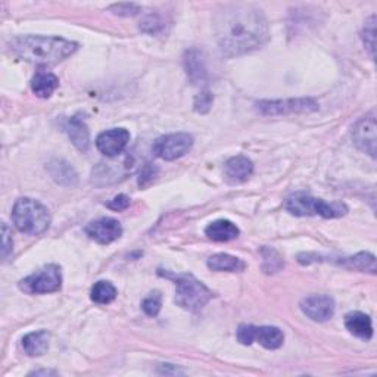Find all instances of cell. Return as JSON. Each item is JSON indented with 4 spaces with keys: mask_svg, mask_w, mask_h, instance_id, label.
<instances>
[{
    "mask_svg": "<svg viewBox=\"0 0 377 377\" xmlns=\"http://www.w3.org/2000/svg\"><path fill=\"white\" fill-rule=\"evenodd\" d=\"M158 174V168L152 164H147L142 171H140V177H139V186L146 187L149 186L151 183L155 180Z\"/></svg>",
    "mask_w": 377,
    "mask_h": 377,
    "instance_id": "31",
    "label": "cell"
},
{
    "mask_svg": "<svg viewBox=\"0 0 377 377\" xmlns=\"http://www.w3.org/2000/svg\"><path fill=\"white\" fill-rule=\"evenodd\" d=\"M353 143L358 149L376 158V113L371 112L369 116L361 118L352 129Z\"/></svg>",
    "mask_w": 377,
    "mask_h": 377,
    "instance_id": "9",
    "label": "cell"
},
{
    "mask_svg": "<svg viewBox=\"0 0 377 377\" xmlns=\"http://www.w3.org/2000/svg\"><path fill=\"white\" fill-rule=\"evenodd\" d=\"M50 176L56 183L62 186H75L77 185V173L74 168L64 161H53L48 165Z\"/></svg>",
    "mask_w": 377,
    "mask_h": 377,
    "instance_id": "22",
    "label": "cell"
},
{
    "mask_svg": "<svg viewBox=\"0 0 377 377\" xmlns=\"http://www.w3.org/2000/svg\"><path fill=\"white\" fill-rule=\"evenodd\" d=\"M159 276L171 279L176 283V302L187 311L198 313L212 300L214 293L192 274H171L159 271Z\"/></svg>",
    "mask_w": 377,
    "mask_h": 377,
    "instance_id": "3",
    "label": "cell"
},
{
    "mask_svg": "<svg viewBox=\"0 0 377 377\" xmlns=\"http://www.w3.org/2000/svg\"><path fill=\"white\" fill-rule=\"evenodd\" d=\"M163 27H164V24H163L161 18H159L158 15H149L143 19L140 30L145 33H149V34H156L163 30Z\"/></svg>",
    "mask_w": 377,
    "mask_h": 377,
    "instance_id": "29",
    "label": "cell"
},
{
    "mask_svg": "<svg viewBox=\"0 0 377 377\" xmlns=\"http://www.w3.org/2000/svg\"><path fill=\"white\" fill-rule=\"evenodd\" d=\"M2 232H3V241H2V257L3 259L12 252V246H14V242H12V232H10V228L3 223L2 226Z\"/></svg>",
    "mask_w": 377,
    "mask_h": 377,
    "instance_id": "32",
    "label": "cell"
},
{
    "mask_svg": "<svg viewBox=\"0 0 377 377\" xmlns=\"http://www.w3.org/2000/svg\"><path fill=\"white\" fill-rule=\"evenodd\" d=\"M49 333L46 330L31 332L22 338V348L30 357H40L49 348Z\"/></svg>",
    "mask_w": 377,
    "mask_h": 377,
    "instance_id": "19",
    "label": "cell"
},
{
    "mask_svg": "<svg viewBox=\"0 0 377 377\" xmlns=\"http://www.w3.org/2000/svg\"><path fill=\"white\" fill-rule=\"evenodd\" d=\"M59 87V78L46 68H39L31 80V90L37 98L48 99L53 95V91Z\"/></svg>",
    "mask_w": 377,
    "mask_h": 377,
    "instance_id": "14",
    "label": "cell"
},
{
    "mask_svg": "<svg viewBox=\"0 0 377 377\" xmlns=\"http://www.w3.org/2000/svg\"><path fill=\"white\" fill-rule=\"evenodd\" d=\"M66 133L70 136L73 145L80 152H87L90 146V131L86 122L78 116L70 118L66 124Z\"/></svg>",
    "mask_w": 377,
    "mask_h": 377,
    "instance_id": "17",
    "label": "cell"
},
{
    "mask_svg": "<svg viewBox=\"0 0 377 377\" xmlns=\"http://www.w3.org/2000/svg\"><path fill=\"white\" fill-rule=\"evenodd\" d=\"M161 305H163V296L159 292H152L142 302L143 311L149 317H156L159 314V311H161Z\"/></svg>",
    "mask_w": 377,
    "mask_h": 377,
    "instance_id": "26",
    "label": "cell"
},
{
    "mask_svg": "<svg viewBox=\"0 0 377 377\" xmlns=\"http://www.w3.org/2000/svg\"><path fill=\"white\" fill-rule=\"evenodd\" d=\"M302 313L313 322H327L335 314V301L329 295H310L301 301Z\"/></svg>",
    "mask_w": 377,
    "mask_h": 377,
    "instance_id": "10",
    "label": "cell"
},
{
    "mask_svg": "<svg viewBox=\"0 0 377 377\" xmlns=\"http://www.w3.org/2000/svg\"><path fill=\"white\" fill-rule=\"evenodd\" d=\"M254 173V164L249 158L243 155H237L228 159L224 165L226 180L230 185H239V183H245Z\"/></svg>",
    "mask_w": 377,
    "mask_h": 377,
    "instance_id": "13",
    "label": "cell"
},
{
    "mask_svg": "<svg viewBox=\"0 0 377 377\" xmlns=\"http://www.w3.org/2000/svg\"><path fill=\"white\" fill-rule=\"evenodd\" d=\"M208 267L212 271H230L241 273L245 270V262L228 254H215L208 259Z\"/></svg>",
    "mask_w": 377,
    "mask_h": 377,
    "instance_id": "21",
    "label": "cell"
},
{
    "mask_svg": "<svg viewBox=\"0 0 377 377\" xmlns=\"http://www.w3.org/2000/svg\"><path fill=\"white\" fill-rule=\"evenodd\" d=\"M107 207L112 211H124L130 207V198L125 195H118L107 203Z\"/></svg>",
    "mask_w": 377,
    "mask_h": 377,
    "instance_id": "33",
    "label": "cell"
},
{
    "mask_svg": "<svg viewBox=\"0 0 377 377\" xmlns=\"http://www.w3.org/2000/svg\"><path fill=\"white\" fill-rule=\"evenodd\" d=\"M237 339L242 345H252L255 342V326L242 324L237 329Z\"/></svg>",
    "mask_w": 377,
    "mask_h": 377,
    "instance_id": "28",
    "label": "cell"
},
{
    "mask_svg": "<svg viewBox=\"0 0 377 377\" xmlns=\"http://www.w3.org/2000/svg\"><path fill=\"white\" fill-rule=\"evenodd\" d=\"M183 62H185V70L193 84H203L207 82V66H205V61L199 50H187Z\"/></svg>",
    "mask_w": 377,
    "mask_h": 377,
    "instance_id": "15",
    "label": "cell"
},
{
    "mask_svg": "<svg viewBox=\"0 0 377 377\" xmlns=\"http://www.w3.org/2000/svg\"><path fill=\"white\" fill-rule=\"evenodd\" d=\"M90 298L96 304H111L113 300L117 298V289L111 282L107 280H100L95 283V286L91 288V295Z\"/></svg>",
    "mask_w": 377,
    "mask_h": 377,
    "instance_id": "24",
    "label": "cell"
},
{
    "mask_svg": "<svg viewBox=\"0 0 377 377\" xmlns=\"http://www.w3.org/2000/svg\"><path fill=\"white\" fill-rule=\"evenodd\" d=\"M12 221L19 232L37 236L48 230L50 214L39 201L21 198L14 205Z\"/></svg>",
    "mask_w": 377,
    "mask_h": 377,
    "instance_id": "4",
    "label": "cell"
},
{
    "mask_svg": "<svg viewBox=\"0 0 377 377\" xmlns=\"http://www.w3.org/2000/svg\"><path fill=\"white\" fill-rule=\"evenodd\" d=\"M239 228L236 224L228 220H217L205 228L207 235L214 242H228L239 236Z\"/></svg>",
    "mask_w": 377,
    "mask_h": 377,
    "instance_id": "18",
    "label": "cell"
},
{
    "mask_svg": "<svg viewBox=\"0 0 377 377\" xmlns=\"http://www.w3.org/2000/svg\"><path fill=\"white\" fill-rule=\"evenodd\" d=\"M193 146V137L189 133H173L159 137L152 146L154 154L165 159V161H174L177 158L185 156Z\"/></svg>",
    "mask_w": 377,
    "mask_h": 377,
    "instance_id": "8",
    "label": "cell"
},
{
    "mask_svg": "<svg viewBox=\"0 0 377 377\" xmlns=\"http://www.w3.org/2000/svg\"><path fill=\"white\" fill-rule=\"evenodd\" d=\"M84 232L95 242L100 245H109L121 237L122 227L117 220L107 219L105 217V219H99L87 224Z\"/></svg>",
    "mask_w": 377,
    "mask_h": 377,
    "instance_id": "11",
    "label": "cell"
},
{
    "mask_svg": "<svg viewBox=\"0 0 377 377\" xmlns=\"http://www.w3.org/2000/svg\"><path fill=\"white\" fill-rule=\"evenodd\" d=\"M9 46L21 59L37 65L59 64L78 48L74 42L48 36H18L9 42Z\"/></svg>",
    "mask_w": 377,
    "mask_h": 377,
    "instance_id": "2",
    "label": "cell"
},
{
    "mask_svg": "<svg viewBox=\"0 0 377 377\" xmlns=\"http://www.w3.org/2000/svg\"><path fill=\"white\" fill-rule=\"evenodd\" d=\"M215 39L226 56H241L261 49L268 42V24L254 5L232 3L214 17Z\"/></svg>",
    "mask_w": 377,
    "mask_h": 377,
    "instance_id": "1",
    "label": "cell"
},
{
    "mask_svg": "<svg viewBox=\"0 0 377 377\" xmlns=\"http://www.w3.org/2000/svg\"><path fill=\"white\" fill-rule=\"evenodd\" d=\"M345 326L349 332L364 340H370L373 338V323L371 318L360 311H353L347 314Z\"/></svg>",
    "mask_w": 377,
    "mask_h": 377,
    "instance_id": "16",
    "label": "cell"
},
{
    "mask_svg": "<svg viewBox=\"0 0 377 377\" xmlns=\"http://www.w3.org/2000/svg\"><path fill=\"white\" fill-rule=\"evenodd\" d=\"M376 17H370L367 21H365L364 31H362V40L365 48L369 49L371 58H374V48H376Z\"/></svg>",
    "mask_w": 377,
    "mask_h": 377,
    "instance_id": "25",
    "label": "cell"
},
{
    "mask_svg": "<svg viewBox=\"0 0 377 377\" xmlns=\"http://www.w3.org/2000/svg\"><path fill=\"white\" fill-rule=\"evenodd\" d=\"M284 208L296 217L320 215L323 219H339V217H344L348 212L345 203L326 202L323 199L313 198L304 192H298L289 196L286 203H284Z\"/></svg>",
    "mask_w": 377,
    "mask_h": 377,
    "instance_id": "5",
    "label": "cell"
},
{
    "mask_svg": "<svg viewBox=\"0 0 377 377\" xmlns=\"http://www.w3.org/2000/svg\"><path fill=\"white\" fill-rule=\"evenodd\" d=\"M339 266H344L351 270L358 271H369L371 274L376 273V257L369 252H360L349 258H340V261H336Z\"/></svg>",
    "mask_w": 377,
    "mask_h": 377,
    "instance_id": "23",
    "label": "cell"
},
{
    "mask_svg": "<svg viewBox=\"0 0 377 377\" xmlns=\"http://www.w3.org/2000/svg\"><path fill=\"white\" fill-rule=\"evenodd\" d=\"M129 140L130 133L125 129H111L98 136L96 147L100 154L112 158L120 155L125 149V146L129 145Z\"/></svg>",
    "mask_w": 377,
    "mask_h": 377,
    "instance_id": "12",
    "label": "cell"
},
{
    "mask_svg": "<svg viewBox=\"0 0 377 377\" xmlns=\"http://www.w3.org/2000/svg\"><path fill=\"white\" fill-rule=\"evenodd\" d=\"M33 374L39 376V374H56V373H55V371H34Z\"/></svg>",
    "mask_w": 377,
    "mask_h": 377,
    "instance_id": "34",
    "label": "cell"
},
{
    "mask_svg": "<svg viewBox=\"0 0 377 377\" xmlns=\"http://www.w3.org/2000/svg\"><path fill=\"white\" fill-rule=\"evenodd\" d=\"M255 340L261 347L273 351V349H279L283 345L284 335L279 327L261 326V327H255Z\"/></svg>",
    "mask_w": 377,
    "mask_h": 377,
    "instance_id": "20",
    "label": "cell"
},
{
    "mask_svg": "<svg viewBox=\"0 0 377 377\" xmlns=\"http://www.w3.org/2000/svg\"><path fill=\"white\" fill-rule=\"evenodd\" d=\"M214 102V96L210 90H202L201 93L195 98V102H193V107H195V111L199 113H207L210 112L211 107Z\"/></svg>",
    "mask_w": 377,
    "mask_h": 377,
    "instance_id": "27",
    "label": "cell"
},
{
    "mask_svg": "<svg viewBox=\"0 0 377 377\" xmlns=\"http://www.w3.org/2000/svg\"><path fill=\"white\" fill-rule=\"evenodd\" d=\"M113 14L120 17H134L140 12V8L134 3H120L109 8Z\"/></svg>",
    "mask_w": 377,
    "mask_h": 377,
    "instance_id": "30",
    "label": "cell"
},
{
    "mask_svg": "<svg viewBox=\"0 0 377 377\" xmlns=\"http://www.w3.org/2000/svg\"><path fill=\"white\" fill-rule=\"evenodd\" d=\"M262 116H288V113H308L318 111V104L311 98L261 100L257 104Z\"/></svg>",
    "mask_w": 377,
    "mask_h": 377,
    "instance_id": "7",
    "label": "cell"
},
{
    "mask_svg": "<svg viewBox=\"0 0 377 377\" xmlns=\"http://www.w3.org/2000/svg\"><path fill=\"white\" fill-rule=\"evenodd\" d=\"M62 286L61 267L49 264L39 273L31 274L19 282V288L28 293H52L58 292Z\"/></svg>",
    "mask_w": 377,
    "mask_h": 377,
    "instance_id": "6",
    "label": "cell"
}]
</instances>
